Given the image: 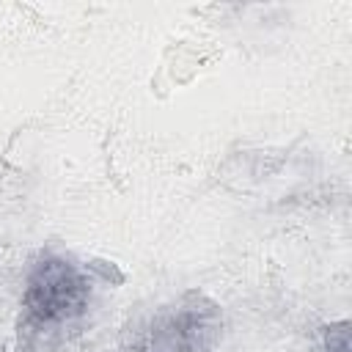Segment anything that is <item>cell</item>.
Segmentation results:
<instances>
[{"instance_id":"obj_1","label":"cell","mask_w":352,"mask_h":352,"mask_svg":"<svg viewBox=\"0 0 352 352\" xmlns=\"http://www.w3.org/2000/svg\"><path fill=\"white\" fill-rule=\"evenodd\" d=\"M88 302L85 275L66 258H41L25 289V308L36 324H60L77 316Z\"/></svg>"}]
</instances>
